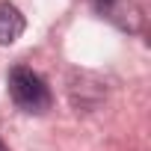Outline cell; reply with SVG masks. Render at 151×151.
<instances>
[{"mask_svg":"<svg viewBox=\"0 0 151 151\" xmlns=\"http://www.w3.org/2000/svg\"><path fill=\"white\" fill-rule=\"evenodd\" d=\"M0 151H9V145H6V142H3V139H0Z\"/></svg>","mask_w":151,"mask_h":151,"instance_id":"277c9868","label":"cell"},{"mask_svg":"<svg viewBox=\"0 0 151 151\" xmlns=\"http://www.w3.org/2000/svg\"><path fill=\"white\" fill-rule=\"evenodd\" d=\"M9 95H12V101H15L18 110L36 113V116L45 113V110H50V101H53L45 77L39 71L27 68V65H15L9 71Z\"/></svg>","mask_w":151,"mask_h":151,"instance_id":"6da1fadb","label":"cell"},{"mask_svg":"<svg viewBox=\"0 0 151 151\" xmlns=\"http://www.w3.org/2000/svg\"><path fill=\"white\" fill-rule=\"evenodd\" d=\"M107 18H113L122 30H127V33H136L139 27H142V9L136 6V3H124V0H113V6L104 12Z\"/></svg>","mask_w":151,"mask_h":151,"instance_id":"3957f363","label":"cell"},{"mask_svg":"<svg viewBox=\"0 0 151 151\" xmlns=\"http://www.w3.org/2000/svg\"><path fill=\"white\" fill-rule=\"evenodd\" d=\"M27 30V21L24 15L18 12V6L0 0V45H15Z\"/></svg>","mask_w":151,"mask_h":151,"instance_id":"7a4b0ae2","label":"cell"}]
</instances>
